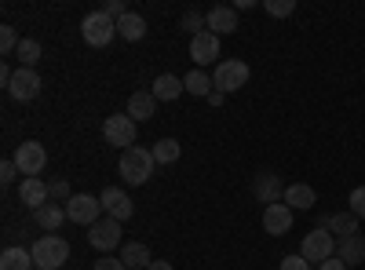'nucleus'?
<instances>
[{"instance_id": "obj_1", "label": "nucleus", "mask_w": 365, "mask_h": 270, "mask_svg": "<svg viewBox=\"0 0 365 270\" xmlns=\"http://www.w3.org/2000/svg\"><path fill=\"white\" fill-rule=\"evenodd\" d=\"M154 150H146V146H132V150H120V165L117 172L125 175V183L132 187H143L150 183V175H154Z\"/></svg>"}, {"instance_id": "obj_2", "label": "nucleus", "mask_w": 365, "mask_h": 270, "mask_svg": "<svg viewBox=\"0 0 365 270\" xmlns=\"http://www.w3.org/2000/svg\"><path fill=\"white\" fill-rule=\"evenodd\" d=\"M34 266L37 270H63L66 259H70V245L63 242V237H55V234H44L34 242Z\"/></svg>"}, {"instance_id": "obj_3", "label": "nucleus", "mask_w": 365, "mask_h": 270, "mask_svg": "<svg viewBox=\"0 0 365 270\" xmlns=\"http://www.w3.org/2000/svg\"><path fill=\"white\" fill-rule=\"evenodd\" d=\"M81 37H84V44H91V48H106V44L117 37V22H113L106 11H88V15L81 19Z\"/></svg>"}, {"instance_id": "obj_4", "label": "nucleus", "mask_w": 365, "mask_h": 270, "mask_svg": "<svg viewBox=\"0 0 365 270\" xmlns=\"http://www.w3.org/2000/svg\"><path fill=\"white\" fill-rule=\"evenodd\" d=\"M212 84H216V92H223V95L245 88L249 84V63H241V58H223V63H216Z\"/></svg>"}, {"instance_id": "obj_5", "label": "nucleus", "mask_w": 365, "mask_h": 270, "mask_svg": "<svg viewBox=\"0 0 365 270\" xmlns=\"http://www.w3.org/2000/svg\"><path fill=\"white\" fill-rule=\"evenodd\" d=\"M11 161L19 165V172H22L26 179H37V175L44 172V165H48V150H44L37 139H26V142L15 150Z\"/></svg>"}, {"instance_id": "obj_6", "label": "nucleus", "mask_w": 365, "mask_h": 270, "mask_svg": "<svg viewBox=\"0 0 365 270\" xmlns=\"http://www.w3.org/2000/svg\"><path fill=\"white\" fill-rule=\"evenodd\" d=\"M66 219L70 223H84V227H96L103 219V201L91 197V194H73L66 201Z\"/></svg>"}, {"instance_id": "obj_7", "label": "nucleus", "mask_w": 365, "mask_h": 270, "mask_svg": "<svg viewBox=\"0 0 365 270\" xmlns=\"http://www.w3.org/2000/svg\"><path fill=\"white\" fill-rule=\"evenodd\" d=\"M299 256L307 263H325V259L336 256V237H332L329 230H311L299 245Z\"/></svg>"}, {"instance_id": "obj_8", "label": "nucleus", "mask_w": 365, "mask_h": 270, "mask_svg": "<svg viewBox=\"0 0 365 270\" xmlns=\"http://www.w3.org/2000/svg\"><path fill=\"white\" fill-rule=\"evenodd\" d=\"M135 121L128 113H113V117H106V125H103V135H106V142L110 146H120V150H132L135 146Z\"/></svg>"}, {"instance_id": "obj_9", "label": "nucleus", "mask_w": 365, "mask_h": 270, "mask_svg": "<svg viewBox=\"0 0 365 270\" xmlns=\"http://www.w3.org/2000/svg\"><path fill=\"white\" fill-rule=\"evenodd\" d=\"M120 223L117 219H99L96 227H88V242H91V249H99V252H113V249H120Z\"/></svg>"}, {"instance_id": "obj_10", "label": "nucleus", "mask_w": 365, "mask_h": 270, "mask_svg": "<svg viewBox=\"0 0 365 270\" xmlns=\"http://www.w3.org/2000/svg\"><path fill=\"white\" fill-rule=\"evenodd\" d=\"M99 201H103V212L110 216V219H117V223H125V219H132L135 216V204H132V197L120 190V187H106L103 194H99Z\"/></svg>"}, {"instance_id": "obj_11", "label": "nucleus", "mask_w": 365, "mask_h": 270, "mask_svg": "<svg viewBox=\"0 0 365 270\" xmlns=\"http://www.w3.org/2000/svg\"><path fill=\"white\" fill-rule=\"evenodd\" d=\"M8 92H11V99H19V103H34V99L41 95V73L19 66L15 77H11V84H8Z\"/></svg>"}, {"instance_id": "obj_12", "label": "nucleus", "mask_w": 365, "mask_h": 270, "mask_svg": "<svg viewBox=\"0 0 365 270\" xmlns=\"http://www.w3.org/2000/svg\"><path fill=\"white\" fill-rule=\"evenodd\" d=\"M263 230H267L270 237H282V234H289V230H292V208H289L285 201H278V204H267V208H263Z\"/></svg>"}, {"instance_id": "obj_13", "label": "nucleus", "mask_w": 365, "mask_h": 270, "mask_svg": "<svg viewBox=\"0 0 365 270\" xmlns=\"http://www.w3.org/2000/svg\"><path fill=\"white\" fill-rule=\"evenodd\" d=\"M190 58H194V66L201 70V66H208V63H216L220 58V37L216 33H197V37H190Z\"/></svg>"}, {"instance_id": "obj_14", "label": "nucleus", "mask_w": 365, "mask_h": 270, "mask_svg": "<svg viewBox=\"0 0 365 270\" xmlns=\"http://www.w3.org/2000/svg\"><path fill=\"white\" fill-rule=\"evenodd\" d=\"M252 194H256V201H263V204L285 201V187H282V179L274 175V172H259V175L252 179Z\"/></svg>"}, {"instance_id": "obj_15", "label": "nucleus", "mask_w": 365, "mask_h": 270, "mask_svg": "<svg viewBox=\"0 0 365 270\" xmlns=\"http://www.w3.org/2000/svg\"><path fill=\"white\" fill-rule=\"evenodd\" d=\"M48 197H51V187L44 183L41 175H37V179H22V183H19V201H22L26 208H34V212L48 204Z\"/></svg>"}, {"instance_id": "obj_16", "label": "nucleus", "mask_w": 365, "mask_h": 270, "mask_svg": "<svg viewBox=\"0 0 365 270\" xmlns=\"http://www.w3.org/2000/svg\"><path fill=\"white\" fill-rule=\"evenodd\" d=\"M318 230H329L336 242H344V237H354V234H358V216H354V212L322 216V227H318Z\"/></svg>"}, {"instance_id": "obj_17", "label": "nucleus", "mask_w": 365, "mask_h": 270, "mask_svg": "<svg viewBox=\"0 0 365 270\" xmlns=\"http://www.w3.org/2000/svg\"><path fill=\"white\" fill-rule=\"evenodd\" d=\"M205 19H208V33H216V37L234 33L237 29V8H227V4H216Z\"/></svg>"}, {"instance_id": "obj_18", "label": "nucleus", "mask_w": 365, "mask_h": 270, "mask_svg": "<svg viewBox=\"0 0 365 270\" xmlns=\"http://www.w3.org/2000/svg\"><path fill=\"white\" fill-rule=\"evenodd\" d=\"M285 204L292 208V212H311V208L318 204V194L307 183H292V187H285Z\"/></svg>"}, {"instance_id": "obj_19", "label": "nucleus", "mask_w": 365, "mask_h": 270, "mask_svg": "<svg viewBox=\"0 0 365 270\" xmlns=\"http://www.w3.org/2000/svg\"><path fill=\"white\" fill-rule=\"evenodd\" d=\"M117 259L125 263L128 270H150V263H154V256H150V249H146L143 242H125Z\"/></svg>"}, {"instance_id": "obj_20", "label": "nucleus", "mask_w": 365, "mask_h": 270, "mask_svg": "<svg viewBox=\"0 0 365 270\" xmlns=\"http://www.w3.org/2000/svg\"><path fill=\"white\" fill-rule=\"evenodd\" d=\"M336 256H340L347 266L365 263V237H361V234H354V237H344V242H336Z\"/></svg>"}, {"instance_id": "obj_21", "label": "nucleus", "mask_w": 365, "mask_h": 270, "mask_svg": "<svg viewBox=\"0 0 365 270\" xmlns=\"http://www.w3.org/2000/svg\"><path fill=\"white\" fill-rule=\"evenodd\" d=\"M154 110H158L154 92H135V95L128 99V117H132V121H150V117H154Z\"/></svg>"}, {"instance_id": "obj_22", "label": "nucleus", "mask_w": 365, "mask_h": 270, "mask_svg": "<svg viewBox=\"0 0 365 270\" xmlns=\"http://www.w3.org/2000/svg\"><path fill=\"white\" fill-rule=\"evenodd\" d=\"M182 92H187V84H182V77H175V73H161V77L154 81V99L172 103V99H179Z\"/></svg>"}, {"instance_id": "obj_23", "label": "nucleus", "mask_w": 365, "mask_h": 270, "mask_svg": "<svg viewBox=\"0 0 365 270\" xmlns=\"http://www.w3.org/2000/svg\"><path fill=\"white\" fill-rule=\"evenodd\" d=\"M0 270H34V252L19 249V245L4 249L0 252Z\"/></svg>"}, {"instance_id": "obj_24", "label": "nucleus", "mask_w": 365, "mask_h": 270, "mask_svg": "<svg viewBox=\"0 0 365 270\" xmlns=\"http://www.w3.org/2000/svg\"><path fill=\"white\" fill-rule=\"evenodd\" d=\"M117 33L125 37V41H132V44L143 41V37H146V19L135 15V11H128L125 19H117Z\"/></svg>"}, {"instance_id": "obj_25", "label": "nucleus", "mask_w": 365, "mask_h": 270, "mask_svg": "<svg viewBox=\"0 0 365 270\" xmlns=\"http://www.w3.org/2000/svg\"><path fill=\"white\" fill-rule=\"evenodd\" d=\"M37 227L41 230H48V234H55L58 227H63V219H66V208H58V204H44V208H37Z\"/></svg>"}, {"instance_id": "obj_26", "label": "nucleus", "mask_w": 365, "mask_h": 270, "mask_svg": "<svg viewBox=\"0 0 365 270\" xmlns=\"http://www.w3.org/2000/svg\"><path fill=\"white\" fill-rule=\"evenodd\" d=\"M182 84H187L190 95H205V99L212 95V88H216V84H212V77H208L205 70H197V66H194L187 77H182Z\"/></svg>"}, {"instance_id": "obj_27", "label": "nucleus", "mask_w": 365, "mask_h": 270, "mask_svg": "<svg viewBox=\"0 0 365 270\" xmlns=\"http://www.w3.org/2000/svg\"><path fill=\"white\" fill-rule=\"evenodd\" d=\"M15 58H19V66H26V70H34V66L41 63V44H37V41H29V37H22V44H19Z\"/></svg>"}, {"instance_id": "obj_28", "label": "nucleus", "mask_w": 365, "mask_h": 270, "mask_svg": "<svg viewBox=\"0 0 365 270\" xmlns=\"http://www.w3.org/2000/svg\"><path fill=\"white\" fill-rule=\"evenodd\" d=\"M179 154H182V146H179L175 139H161V142L154 146V161H158V165H175Z\"/></svg>"}, {"instance_id": "obj_29", "label": "nucleus", "mask_w": 365, "mask_h": 270, "mask_svg": "<svg viewBox=\"0 0 365 270\" xmlns=\"http://www.w3.org/2000/svg\"><path fill=\"white\" fill-rule=\"evenodd\" d=\"M19 33H15V26H0V55H11L19 51Z\"/></svg>"}, {"instance_id": "obj_30", "label": "nucleus", "mask_w": 365, "mask_h": 270, "mask_svg": "<svg viewBox=\"0 0 365 270\" xmlns=\"http://www.w3.org/2000/svg\"><path fill=\"white\" fill-rule=\"evenodd\" d=\"M274 19H289L292 11H296V0H267V4H263Z\"/></svg>"}, {"instance_id": "obj_31", "label": "nucleus", "mask_w": 365, "mask_h": 270, "mask_svg": "<svg viewBox=\"0 0 365 270\" xmlns=\"http://www.w3.org/2000/svg\"><path fill=\"white\" fill-rule=\"evenodd\" d=\"M201 26H208V19H205L201 11H187V15H182V29H190L194 37H197V33H205Z\"/></svg>"}, {"instance_id": "obj_32", "label": "nucleus", "mask_w": 365, "mask_h": 270, "mask_svg": "<svg viewBox=\"0 0 365 270\" xmlns=\"http://www.w3.org/2000/svg\"><path fill=\"white\" fill-rule=\"evenodd\" d=\"M19 175H22V172H19V165H15V161H4V165H0V183H4V187H11Z\"/></svg>"}, {"instance_id": "obj_33", "label": "nucleus", "mask_w": 365, "mask_h": 270, "mask_svg": "<svg viewBox=\"0 0 365 270\" xmlns=\"http://www.w3.org/2000/svg\"><path fill=\"white\" fill-rule=\"evenodd\" d=\"M351 212H354L358 219H365V187L351 190Z\"/></svg>"}, {"instance_id": "obj_34", "label": "nucleus", "mask_w": 365, "mask_h": 270, "mask_svg": "<svg viewBox=\"0 0 365 270\" xmlns=\"http://www.w3.org/2000/svg\"><path fill=\"white\" fill-rule=\"evenodd\" d=\"M99 11H106V15H110L113 22H117V19H125V15H128V8H125V4H120V0H106V4H103Z\"/></svg>"}, {"instance_id": "obj_35", "label": "nucleus", "mask_w": 365, "mask_h": 270, "mask_svg": "<svg viewBox=\"0 0 365 270\" xmlns=\"http://www.w3.org/2000/svg\"><path fill=\"white\" fill-rule=\"evenodd\" d=\"M278 270H311V263L303 259V256H285V259L278 263Z\"/></svg>"}, {"instance_id": "obj_36", "label": "nucleus", "mask_w": 365, "mask_h": 270, "mask_svg": "<svg viewBox=\"0 0 365 270\" xmlns=\"http://www.w3.org/2000/svg\"><path fill=\"white\" fill-rule=\"evenodd\" d=\"M51 197H55V201H70V197H73L66 179H58V183H51Z\"/></svg>"}, {"instance_id": "obj_37", "label": "nucleus", "mask_w": 365, "mask_h": 270, "mask_svg": "<svg viewBox=\"0 0 365 270\" xmlns=\"http://www.w3.org/2000/svg\"><path fill=\"white\" fill-rule=\"evenodd\" d=\"M91 270H128L120 259H110V256H103L99 263H91Z\"/></svg>"}, {"instance_id": "obj_38", "label": "nucleus", "mask_w": 365, "mask_h": 270, "mask_svg": "<svg viewBox=\"0 0 365 270\" xmlns=\"http://www.w3.org/2000/svg\"><path fill=\"white\" fill-rule=\"evenodd\" d=\"M318 270H347V263H344L340 256H332V259H325V263H318Z\"/></svg>"}, {"instance_id": "obj_39", "label": "nucleus", "mask_w": 365, "mask_h": 270, "mask_svg": "<svg viewBox=\"0 0 365 270\" xmlns=\"http://www.w3.org/2000/svg\"><path fill=\"white\" fill-rule=\"evenodd\" d=\"M150 270H175L168 259H154V263H150Z\"/></svg>"}]
</instances>
